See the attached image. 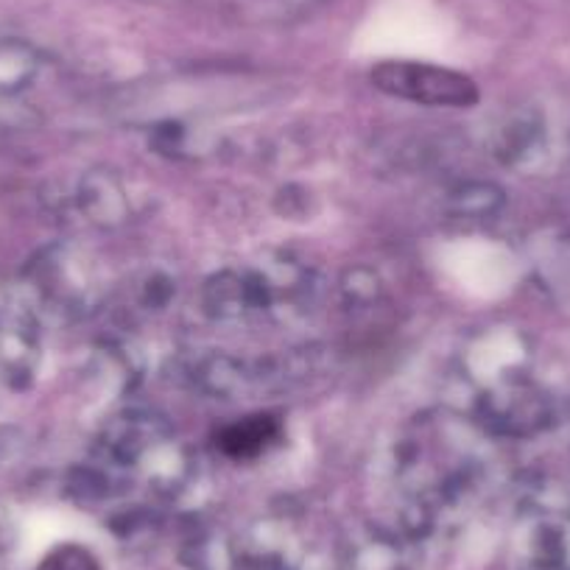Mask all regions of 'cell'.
Masks as SVG:
<instances>
[{
	"label": "cell",
	"instance_id": "6da1fadb",
	"mask_svg": "<svg viewBox=\"0 0 570 570\" xmlns=\"http://www.w3.org/2000/svg\"><path fill=\"white\" fill-rule=\"evenodd\" d=\"M372 85L403 101L428 107H470L479 98L475 81L456 70L425 62H383L372 70Z\"/></svg>",
	"mask_w": 570,
	"mask_h": 570
},
{
	"label": "cell",
	"instance_id": "7a4b0ae2",
	"mask_svg": "<svg viewBox=\"0 0 570 570\" xmlns=\"http://www.w3.org/2000/svg\"><path fill=\"white\" fill-rule=\"evenodd\" d=\"M272 436V422L268 420H249L240 422V425H233L224 434L222 445L224 451L235 453V456H249V453L261 451L266 445V440Z\"/></svg>",
	"mask_w": 570,
	"mask_h": 570
},
{
	"label": "cell",
	"instance_id": "3957f363",
	"mask_svg": "<svg viewBox=\"0 0 570 570\" xmlns=\"http://www.w3.org/2000/svg\"><path fill=\"white\" fill-rule=\"evenodd\" d=\"M37 570H98V562L85 551V548L65 546L57 548L53 553H48Z\"/></svg>",
	"mask_w": 570,
	"mask_h": 570
}]
</instances>
